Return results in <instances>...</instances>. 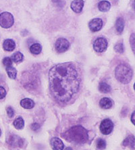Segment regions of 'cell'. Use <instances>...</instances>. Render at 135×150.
I'll list each match as a JSON object with an SVG mask.
<instances>
[{
	"mask_svg": "<svg viewBox=\"0 0 135 150\" xmlns=\"http://www.w3.org/2000/svg\"><path fill=\"white\" fill-rule=\"evenodd\" d=\"M110 8H111V4L107 1H101L98 4V8L101 12H107L110 10Z\"/></svg>",
	"mask_w": 135,
	"mask_h": 150,
	"instance_id": "obj_16",
	"label": "cell"
},
{
	"mask_svg": "<svg viewBox=\"0 0 135 150\" xmlns=\"http://www.w3.org/2000/svg\"><path fill=\"white\" fill-rule=\"evenodd\" d=\"M6 96V91L3 87H0V99H3Z\"/></svg>",
	"mask_w": 135,
	"mask_h": 150,
	"instance_id": "obj_27",
	"label": "cell"
},
{
	"mask_svg": "<svg viewBox=\"0 0 135 150\" xmlns=\"http://www.w3.org/2000/svg\"><path fill=\"white\" fill-rule=\"evenodd\" d=\"M3 64L5 67H6V68L10 67L12 64V60L10 58L6 57V58H4L3 59Z\"/></svg>",
	"mask_w": 135,
	"mask_h": 150,
	"instance_id": "obj_25",
	"label": "cell"
},
{
	"mask_svg": "<svg viewBox=\"0 0 135 150\" xmlns=\"http://www.w3.org/2000/svg\"><path fill=\"white\" fill-rule=\"evenodd\" d=\"M61 136L68 142H73L76 144H83L88 139V134L87 129L82 126H74L68 129Z\"/></svg>",
	"mask_w": 135,
	"mask_h": 150,
	"instance_id": "obj_2",
	"label": "cell"
},
{
	"mask_svg": "<svg viewBox=\"0 0 135 150\" xmlns=\"http://www.w3.org/2000/svg\"><path fill=\"white\" fill-rule=\"evenodd\" d=\"M112 105V100L107 98H103L99 101V106L103 109L111 108Z\"/></svg>",
	"mask_w": 135,
	"mask_h": 150,
	"instance_id": "obj_13",
	"label": "cell"
},
{
	"mask_svg": "<svg viewBox=\"0 0 135 150\" xmlns=\"http://www.w3.org/2000/svg\"><path fill=\"white\" fill-rule=\"evenodd\" d=\"M123 145L125 147H130V148L134 149V137L133 135L128 136L123 142Z\"/></svg>",
	"mask_w": 135,
	"mask_h": 150,
	"instance_id": "obj_17",
	"label": "cell"
},
{
	"mask_svg": "<svg viewBox=\"0 0 135 150\" xmlns=\"http://www.w3.org/2000/svg\"><path fill=\"white\" fill-rule=\"evenodd\" d=\"M134 112H133L132 114V116H131V121L133 123V125H134Z\"/></svg>",
	"mask_w": 135,
	"mask_h": 150,
	"instance_id": "obj_30",
	"label": "cell"
},
{
	"mask_svg": "<svg viewBox=\"0 0 135 150\" xmlns=\"http://www.w3.org/2000/svg\"><path fill=\"white\" fill-rule=\"evenodd\" d=\"M105 147H106L105 141L102 139H99L97 142V149L103 150V149H105Z\"/></svg>",
	"mask_w": 135,
	"mask_h": 150,
	"instance_id": "obj_23",
	"label": "cell"
},
{
	"mask_svg": "<svg viewBox=\"0 0 135 150\" xmlns=\"http://www.w3.org/2000/svg\"><path fill=\"white\" fill-rule=\"evenodd\" d=\"M133 76V72L129 66L121 64L116 67L115 70V76L119 82L127 84L130 82Z\"/></svg>",
	"mask_w": 135,
	"mask_h": 150,
	"instance_id": "obj_3",
	"label": "cell"
},
{
	"mask_svg": "<svg viewBox=\"0 0 135 150\" xmlns=\"http://www.w3.org/2000/svg\"><path fill=\"white\" fill-rule=\"evenodd\" d=\"M70 47V43L66 39L59 38L55 43V48L57 52L63 53L67 51Z\"/></svg>",
	"mask_w": 135,
	"mask_h": 150,
	"instance_id": "obj_5",
	"label": "cell"
},
{
	"mask_svg": "<svg viewBox=\"0 0 135 150\" xmlns=\"http://www.w3.org/2000/svg\"><path fill=\"white\" fill-rule=\"evenodd\" d=\"M66 150H73L71 147H67V148L66 149Z\"/></svg>",
	"mask_w": 135,
	"mask_h": 150,
	"instance_id": "obj_31",
	"label": "cell"
},
{
	"mask_svg": "<svg viewBox=\"0 0 135 150\" xmlns=\"http://www.w3.org/2000/svg\"><path fill=\"white\" fill-rule=\"evenodd\" d=\"M8 143L13 147H21L23 145V140L16 135H12L9 138Z\"/></svg>",
	"mask_w": 135,
	"mask_h": 150,
	"instance_id": "obj_10",
	"label": "cell"
},
{
	"mask_svg": "<svg viewBox=\"0 0 135 150\" xmlns=\"http://www.w3.org/2000/svg\"><path fill=\"white\" fill-rule=\"evenodd\" d=\"M7 110V114H8V116L10 117V118H12V117L14 115V110L12 109V108L8 107V108H7V110Z\"/></svg>",
	"mask_w": 135,
	"mask_h": 150,
	"instance_id": "obj_26",
	"label": "cell"
},
{
	"mask_svg": "<svg viewBox=\"0 0 135 150\" xmlns=\"http://www.w3.org/2000/svg\"><path fill=\"white\" fill-rule=\"evenodd\" d=\"M39 129H40V125L38 124V123H33V124L31 125V129L33 130V131H36Z\"/></svg>",
	"mask_w": 135,
	"mask_h": 150,
	"instance_id": "obj_29",
	"label": "cell"
},
{
	"mask_svg": "<svg viewBox=\"0 0 135 150\" xmlns=\"http://www.w3.org/2000/svg\"><path fill=\"white\" fill-rule=\"evenodd\" d=\"M99 89L101 93H107L111 91V87L105 83H101L99 85Z\"/></svg>",
	"mask_w": 135,
	"mask_h": 150,
	"instance_id": "obj_22",
	"label": "cell"
},
{
	"mask_svg": "<svg viewBox=\"0 0 135 150\" xmlns=\"http://www.w3.org/2000/svg\"><path fill=\"white\" fill-rule=\"evenodd\" d=\"M90 30L93 32H97L101 29L103 26V21L101 18H94L88 24Z\"/></svg>",
	"mask_w": 135,
	"mask_h": 150,
	"instance_id": "obj_8",
	"label": "cell"
},
{
	"mask_svg": "<svg viewBox=\"0 0 135 150\" xmlns=\"http://www.w3.org/2000/svg\"><path fill=\"white\" fill-rule=\"evenodd\" d=\"M84 7V1L82 0L73 1L71 4V8L76 13H80Z\"/></svg>",
	"mask_w": 135,
	"mask_h": 150,
	"instance_id": "obj_11",
	"label": "cell"
},
{
	"mask_svg": "<svg viewBox=\"0 0 135 150\" xmlns=\"http://www.w3.org/2000/svg\"><path fill=\"white\" fill-rule=\"evenodd\" d=\"M14 19L13 15L10 12H3L0 14V26L4 28L12 27L14 25Z\"/></svg>",
	"mask_w": 135,
	"mask_h": 150,
	"instance_id": "obj_4",
	"label": "cell"
},
{
	"mask_svg": "<svg viewBox=\"0 0 135 150\" xmlns=\"http://www.w3.org/2000/svg\"><path fill=\"white\" fill-rule=\"evenodd\" d=\"M113 129H114V124L110 119H104L101 122L100 125V131L103 134L107 135L110 134L112 132Z\"/></svg>",
	"mask_w": 135,
	"mask_h": 150,
	"instance_id": "obj_6",
	"label": "cell"
},
{
	"mask_svg": "<svg viewBox=\"0 0 135 150\" xmlns=\"http://www.w3.org/2000/svg\"><path fill=\"white\" fill-rule=\"evenodd\" d=\"M49 89L57 102L67 103L78 93L81 85V74L74 63L55 65L49 71Z\"/></svg>",
	"mask_w": 135,
	"mask_h": 150,
	"instance_id": "obj_1",
	"label": "cell"
},
{
	"mask_svg": "<svg viewBox=\"0 0 135 150\" xmlns=\"http://www.w3.org/2000/svg\"><path fill=\"white\" fill-rule=\"evenodd\" d=\"M24 56L23 54H22L21 52H17L14 53V54H12V57H11V59H12V62H14L15 63H19L23 60Z\"/></svg>",
	"mask_w": 135,
	"mask_h": 150,
	"instance_id": "obj_18",
	"label": "cell"
},
{
	"mask_svg": "<svg viewBox=\"0 0 135 150\" xmlns=\"http://www.w3.org/2000/svg\"><path fill=\"white\" fill-rule=\"evenodd\" d=\"M51 146L54 150H63L64 145L60 139L57 137H54L51 139Z\"/></svg>",
	"mask_w": 135,
	"mask_h": 150,
	"instance_id": "obj_9",
	"label": "cell"
},
{
	"mask_svg": "<svg viewBox=\"0 0 135 150\" xmlns=\"http://www.w3.org/2000/svg\"><path fill=\"white\" fill-rule=\"evenodd\" d=\"M1 129H0V136H1Z\"/></svg>",
	"mask_w": 135,
	"mask_h": 150,
	"instance_id": "obj_32",
	"label": "cell"
},
{
	"mask_svg": "<svg viewBox=\"0 0 135 150\" xmlns=\"http://www.w3.org/2000/svg\"><path fill=\"white\" fill-rule=\"evenodd\" d=\"M6 72L8 76L12 79H16V75H17V70L15 68L12 67H7L6 68Z\"/></svg>",
	"mask_w": 135,
	"mask_h": 150,
	"instance_id": "obj_20",
	"label": "cell"
},
{
	"mask_svg": "<svg viewBox=\"0 0 135 150\" xmlns=\"http://www.w3.org/2000/svg\"><path fill=\"white\" fill-rule=\"evenodd\" d=\"M14 126L16 129H23L24 127V121L22 117H18L14 120Z\"/></svg>",
	"mask_w": 135,
	"mask_h": 150,
	"instance_id": "obj_21",
	"label": "cell"
},
{
	"mask_svg": "<svg viewBox=\"0 0 135 150\" xmlns=\"http://www.w3.org/2000/svg\"><path fill=\"white\" fill-rule=\"evenodd\" d=\"M20 105L25 109H31L35 106V102L29 98H25L21 100Z\"/></svg>",
	"mask_w": 135,
	"mask_h": 150,
	"instance_id": "obj_14",
	"label": "cell"
},
{
	"mask_svg": "<svg viewBox=\"0 0 135 150\" xmlns=\"http://www.w3.org/2000/svg\"><path fill=\"white\" fill-rule=\"evenodd\" d=\"M114 50L118 53H123L124 51V47L123 44L121 43H117L114 46Z\"/></svg>",
	"mask_w": 135,
	"mask_h": 150,
	"instance_id": "obj_24",
	"label": "cell"
},
{
	"mask_svg": "<svg viewBox=\"0 0 135 150\" xmlns=\"http://www.w3.org/2000/svg\"><path fill=\"white\" fill-rule=\"evenodd\" d=\"M42 47L39 43H35L30 47V51L33 54L38 55L41 52Z\"/></svg>",
	"mask_w": 135,
	"mask_h": 150,
	"instance_id": "obj_19",
	"label": "cell"
},
{
	"mask_svg": "<svg viewBox=\"0 0 135 150\" xmlns=\"http://www.w3.org/2000/svg\"><path fill=\"white\" fill-rule=\"evenodd\" d=\"M4 49L8 52H12L16 47V43L12 39H6L3 43Z\"/></svg>",
	"mask_w": 135,
	"mask_h": 150,
	"instance_id": "obj_12",
	"label": "cell"
},
{
	"mask_svg": "<svg viewBox=\"0 0 135 150\" xmlns=\"http://www.w3.org/2000/svg\"><path fill=\"white\" fill-rule=\"evenodd\" d=\"M130 41V45H131L132 49L133 50V52H134V33L131 35Z\"/></svg>",
	"mask_w": 135,
	"mask_h": 150,
	"instance_id": "obj_28",
	"label": "cell"
},
{
	"mask_svg": "<svg viewBox=\"0 0 135 150\" xmlns=\"http://www.w3.org/2000/svg\"><path fill=\"white\" fill-rule=\"evenodd\" d=\"M124 28V21L122 18L119 17L116 20V30L118 34H121L123 32Z\"/></svg>",
	"mask_w": 135,
	"mask_h": 150,
	"instance_id": "obj_15",
	"label": "cell"
},
{
	"mask_svg": "<svg viewBox=\"0 0 135 150\" xmlns=\"http://www.w3.org/2000/svg\"><path fill=\"white\" fill-rule=\"evenodd\" d=\"M107 41L105 38L99 37L93 43V49L96 52L101 53L106 50L107 47Z\"/></svg>",
	"mask_w": 135,
	"mask_h": 150,
	"instance_id": "obj_7",
	"label": "cell"
}]
</instances>
